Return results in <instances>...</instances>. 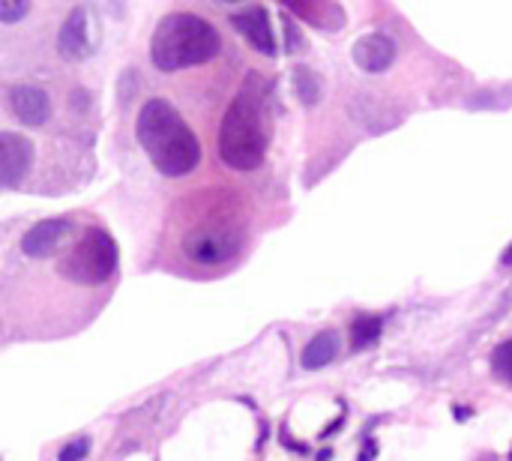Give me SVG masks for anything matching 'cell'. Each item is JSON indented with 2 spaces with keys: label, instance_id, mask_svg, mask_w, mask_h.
Listing matches in <instances>:
<instances>
[{
  "label": "cell",
  "instance_id": "3957f363",
  "mask_svg": "<svg viewBox=\"0 0 512 461\" xmlns=\"http://www.w3.org/2000/svg\"><path fill=\"white\" fill-rule=\"evenodd\" d=\"M222 48L219 30L195 12L165 15L150 39V60L162 72H180L210 63Z\"/></svg>",
  "mask_w": 512,
  "mask_h": 461
},
{
  "label": "cell",
  "instance_id": "6da1fadb",
  "mask_svg": "<svg viewBox=\"0 0 512 461\" xmlns=\"http://www.w3.org/2000/svg\"><path fill=\"white\" fill-rule=\"evenodd\" d=\"M138 144L153 168L165 177H186L201 162V141L195 129L168 99H147L135 120Z\"/></svg>",
  "mask_w": 512,
  "mask_h": 461
},
{
  "label": "cell",
  "instance_id": "9a60e30c",
  "mask_svg": "<svg viewBox=\"0 0 512 461\" xmlns=\"http://www.w3.org/2000/svg\"><path fill=\"white\" fill-rule=\"evenodd\" d=\"M30 12V0H0V21L15 24Z\"/></svg>",
  "mask_w": 512,
  "mask_h": 461
},
{
  "label": "cell",
  "instance_id": "4fadbf2b",
  "mask_svg": "<svg viewBox=\"0 0 512 461\" xmlns=\"http://www.w3.org/2000/svg\"><path fill=\"white\" fill-rule=\"evenodd\" d=\"M492 369H495V375H498L504 384H510L512 387V342H504V345L492 354Z\"/></svg>",
  "mask_w": 512,
  "mask_h": 461
},
{
  "label": "cell",
  "instance_id": "e0dca14e",
  "mask_svg": "<svg viewBox=\"0 0 512 461\" xmlns=\"http://www.w3.org/2000/svg\"><path fill=\"white\" fill-rule=\"evenodd\" d=\"M222 3H240V0H222Z\"/></svg>",
  "mask_w": 512,
  "mask_h": 461
},
{
  "label": "cell",
  "instance_id": "8fae6325",
  "mask_svg": "<svg viewBox=\"0 0 512 461\" xmlns=\"http://www.w3.org/2000/svg\"><path fill=\"white\" fill-rule=\"evenodd\" d=\"M339 348H342V342H339V333H336V330L318 333V336L306 345V351H303V369H306V372H315V369L330 366V363L339 357Z\"/></svg>",
  "mask_w": 512,
  "mask_h": 461
},
{
  "label": "cell",
  "instance_id": "7c38bea8",
  "mask_svg": "<svg viewBox=\"0 0 512 461\" xmlns=\"http://www.w3.org/2000/svg\"><path fill=\"white\" fill-rule=\"evenodd\" d=\"M378 333H381V318L375 315H366V318H360L354 327H351V345H354V351H363V348H369L375 339H378Z\"/></svg>",
  "mask_w": 512,
  "mask_h": 461
},
{
  "label": "cell",
  "instance_id": "ba28073f",
  "mask_svg": "<svg viewBox=\"0 0 512 461\" xmlns=\"http://www.w3.org/2000/svg\"><path fill=\"white\" fill-rule=\"evenodd\" d=\"M9 108L15 114V120H21L24 126H42L51 117V99L42 87L33 84H18L9 93Z\"/></svg>",
  "mask_w": 512,
  "mask_h": 461
},
{
  "label": "cell",
  "instance_id": "5bb4252c",
  "mask_svg": "<svg viewBox=\"0 0 512 461\" xmlns=\"http://www.w3.org/2000/svg\"><path fill=\"white\" fill-rule=\"evenodd\" d=\"M297 93H300V99H303L306 105H312V102L321 96V90H318V78H315L309 69H297Z\"/></svg>",
  "mask_w": 512,
  "mask_h": 461
},
{
  "label": "cell",
  "instance_id": "30bf717a",
  "mask_svg": "<svg viewBox=\"0 0 512 461\" xmlns=\"http://www.w3.org/2000/svg\"><path fill=\"white\" fill-rule=\"evenodd\" d=\"M282 6L291 9L297 18H303L315 27H324V30H336L342 24V12L330 0H282Z\"/></svg>",
  "mask_w": 512,
  "mask_h": 461
},
{
  "label": "cell",
  "instance_id": "9c48e42d",
  "mask_svg": "<svg viewBox=\"0 0 512 461\" xmlns=\"http://www.w3.org/2000/svg\"><path fill=\"white\" fill-rule=\"evenodd\" d=\"M393 57H396V42L387 33H369V36L357 39V45H354V63L366 72L390 69Z\"/></svg>",
  "mask_w": 512,
  "mask_h": 461
},
{
  "label": "cell",
  "instance_id": "2e32d148",
  "mask_svg": "<svg viewBox=\"0 0 512 461\" xmlns=\"http://www.w3.org/2000/svg\"><path fill=\"white\" fill-rule=\"evenodd\" d=\"M504 264H512V246L504 252Z\"/></svg>",
  "mask_w": 512,
  "mask_h": 461
},
{
  "label": "cell",
  "instance_id": "277c9868",
  "mask_svg": "<svg viewBox=\"0 0 512 461\" xmlns=\"http://www.w3.org/2000/svg\"><path fill=\"white\" fill-rule=\"evenodd\" d=\"M177 243L189 264L201 270H219L243 252V225L225 207L201 204L189 210Z\"/></svg>",
  "mask_w": 512,
  "mask_h": 461
},
{
  "label": "cell",
  "instance_id": "8992f818",
  "mask_svg": "<svg viewBox=\"0 0 512 461\" xmlns=\"http://www.w3.org/2000/svg\"><path fill=\"white\" fill-rule=\"evenodd\" d=\"M36 159L33 141L21 132H0V186H21Z\"/></svg>",
  "mask_w": 512,
  "mask_h": 461
},
{
  "label": "cell",
  "instance_id": "7a4b0ae2",
  "mask_svg": "<svg viewBox=\"0 0 512 461\" xmlns=\"http://www.w3.org/2000/svg\"><path fill=\"white\" fill-rule=\"evenodd\" d=\"M267 141L264 81L258 75H249L222 117L219 156L234 171H255L267 156Z\"/></svg>",
  "mask_w": 512,
  "mask_h": 461
},
{
  "label": "cell",
  "instance_id": "5b68a950",
  "mask_svg": "<svg viewBox=\"0 0 512 461\" xmlns=\"http://www.w3.org/2000/svg\"><path fill=\"white\" fill-rule=\"evenodd\" d=\"M57 51L63 60L69 63H81L87 60L93 51H96V33H93V21H90V12L84 6H75L66 21L60 24V33H57Z\"/></svg>",
  "mask_w": 512,
  "mask_h": 461
},
{
  "label": "cell",
  "instance_id": "52a82bcc",
  "mask_svg": "<svg viewBox=\"0 0 512 461\" xmlns=\"http://www.w3.org/2000/svg\"><path fill=\"white\" fill-rule=\"evenodd\" d=\"M231 24H234V30H237L255 51H261V54H267V57H273V54L279 51L273 24H270V15H267L264 6H252V9L234 12V15H231Z\"/></svg>",
  "mask_w": 512,
  "mask_h": 461
}]
</instances>
